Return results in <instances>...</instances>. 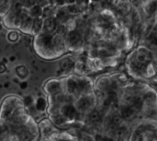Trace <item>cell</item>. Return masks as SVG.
I'll return each instance as SVG.
<instances>
[{
    "instance_id": "5b68a950",
    "label": "cell",
    "mask_w": 157,
    "mask_h": 141,
    "mask_svg": "<svg viewBox=\"0 0 157 141\" xmlns=\"http://www.w3.org/2000/svg\"><path fill=\"white\" fill-rule=\"evenodd\" d=\"M92 104H93V101L90 97H83L77 102L76 108L79 111L85 112V111L88 110L92 106Z\"/></svg>"
},
{
    "instance_id": "9a60e30c",
    "label": "cell",
    "mask_w": 157,
    "mask_h": 141,
    "mask_svg": "<svg viewBox=\"0 0 157 141\" xmlns=\"http://www.w3.org/2000/svg\"><path fill=\"white\" fill-rule=\"evenodd\" d=\"M46 108V102L43 98H39L36 101V109L40 112H43Z\"/></svg>"
},
{
    "instance_id": "f546056e",
    "label": "cell",
    "mask_w": 157,
    "mask_h": 141,
    "mask_svg": "<svg viewBox=\"0 0 157 141\" xmlns=\"http://www.w3.org/2000/svg\"><path fill=\"white\" fill-rule=\"evenodd\" d=\"M27 82H23V83H21V85H20V87L21 88H23V89H25V88H27Z\"/></svg>"
},
{
    "instance_id": "2e32d148",
    "label": "cell",
    "mask_w": 157,
    "mask_h": 141,
    "mask_svg": "<svg viewBox=\"0 0 157 141\" xmlns=\"http://www.w3.org/2000/svg\"><path fill=\"white\" fill-rule=\"evenodd\" d=\"M66 9L68 11V13H71V14H77L80 12V8L78 6L77 4H68V6H66Z\"/></svg>"
},
{
    "instance_id": "8992f818",
    "label": "cell",
    "mask_w": 157,
    "mask_h": 141,
    "mask_svg": "<svg viewBox=\"0 0 157 141\" xmlns=\"http://www.w3.org/2000/svg\"><path fill=\"white\" fill-rule=\"evenodd\" d=\"M75 63L70 58H65L61 62V70L63 72H69L74 67Z\"/></svg>"
},
{
    "instance_id": "ac0fdd59",
    "label": "cell",
    "mask_w": 157,
    "mask_h": 141,
    "mask_svg": "<svg viewBox=\"0 0 157 141\" xmlns=\"http://www.w3.org/2000/svg\"><path fill=\"white\" fill-rule=\"evenodd\" d=\"M147 42H148V45L151 46L152 48H157V36L153 33L149 36L148 40H147Z\"/></svg>"
},
{
    "instance_id": "6da1fadb",
    "label": "cell",
    "mask_w": 157,
    "mask_h": 141,
    "mask_svg": "<svg viewBox=\"0 0 157 141\" xmlns=\"http://www.w3.org/2000/svg\"><path fill=\"white\" fill-rule=\"evenodd\" d=\"M152 59V55L147 51H140L135 56L134 64L138 67H144Z\"/></svg>"
},
{
    "instance_id": "d6986e66",
    "label": "cell",
    "mask_w": 157,
    "mask_h": 141,
    "mask_svg": "<svg viewBox=\"0 0 157 141\" xmlns=\"http://www.w3.org/2000/svg\"><path fill=\"white\" fill-rule=\"evenodd\" d=\"M52 7L51 5H47L42 8V17L43 18H48L52 17Z\"/></svg>"
},
{
    "instance_id": "f1b7e54d",
    "label": "cell",
    "mask_w": 157,
    "mask_h": 141,
    "mask_svg": "<svg viewBox=\"0 0 157 141\" xmlns=\"http://www.w3.org/2000/svg\"><path fill=\"white\" fill-rule=\"evenodd\" d=\"M75 0H64L65 4H73V3H75Z\"/></svg>"
},
{
    "instance_id": "ffe728a7",
    "label": "cell",
    "mask_w": 157,
    "mask_h": 141,
    "mask_svg": "<svg viewBox=\"0 0 157 141\" xmlns=\"http://www.w3.org/2000/svg\"><path fill=\"white\" fill-rule=\"evenodd\" d=\"M142 106H143V101H142V99H140V98L134 99V101H133V103H132V107L136 112H139V111L142 109Z\"/></svg>"
},
{
    "instance_id": "603a6c76",
    "label": "cell",
    "mask_w": 157,
    "mask_h": 141,
    "mask_svg": "<svg viewBox=\"0 0 157 141\" xmlns=\"http://www.w3.org/2000/svg\"><path fill=\"white\" fill-rule=\"evenodd\" d=\"M24 102V104L28 107H30L32 104H33V98L32 96H26L23 100Z\"/></svg>"
},
{
    "instance_id": "52a82bcc",
    "label": "cell",
    "mask_w": 157,
    "mask_h": 141,
    "mask_svg": "<svg viewBox=\"0 0 157 141\" xmlns=\"http://www.w3.org/2000/svg\"><path fill=\"white\" fill-rule=\"evenodd\" d=\"M135 113H137L132 106L130 107H126L122 110L121 112V115H122V117L124 119H127V120H131L132 119L134 116H135Z\"/></svg>"
},
{
    "instance_id": "277c9868",
    "label": "cell",
    "mask_w": 157,
    "mask_h": 141,
    "mask_svg": "<svg viewBox=\"0 0 157 141\" xmlns=\"http://www.w3.org/2000/svg\"><path fill=\"white\" fill-rule=\"evenodd\" d=\"M82 37L77 31H70L67 34V42L70 46H77L81 43Z\"/></svg>"
},
{
    "instance_id": "484cf974",
    "label": "cell",
    "mask_w": 157,
    "mask_h": 141,
    "mask_svg": "<svg viewBox=\"0 0 157 141\" xmlns=\"http://www.w3.org/2000/svg\"><path fill=\"white\" fill-rule=\"evenodd\" d=\"M35 3L37 5L40 6H45L49 5V3H48L47 0H35Z\"/></svg>"
},
{
    "instance_id": "cb8c5ba5",
    "label": "cell",
    "mask_w": 157,
    "mask_h": 141,
    "mask_svg": "<svg viewBox=\"0 0 157 141\" xmlns=\"http://www.w3.org/2000/svg\"><path fill=\"white\" fill-rule=\"evenodd\" d=\"M115 131H116V135L118 137H121V136H123L125 134L126 127H118L115 128Z\"/></svg>"
},
{
    "instance_id": "7c38bea8",
    "label": "cell",
    "mask_w": 157,
    "mask_h": 141,
    "mask_svg": "<svg viewBox=\"0 0 157 141\" xmlns=\"http://www.w3.org/2000/svg\"><path fill=\"white\" fill-rule=\"evenodd\" d=\"M67 91L69 93L74 94L78 92V88H77V80L75 79H69L67 81Z\"/></svg>"
},
{
    "instance_id": "ba28073f",
    "label": "cell",
    "mask_w": 157,
    "mask_h": 141,
    "mask_svg": "<svg viewBox=\"0 0 157 141\" xmlns=\"http://www.w3.org/2000/svg\"><path fill=\"white\" fill-rule=\"evenodd\" d=\"M43 28V19L39 18H35L33 20V24H32V30L34 33H39L40 32V30Z\"/></svg>"
},
{
    "instance_id": "44dd1931",
    "label": "cell",
    "mask_w": 157,
    "mask_h": 141,
    "mask_svg": "<svg viewBox=\"0 0 157 141\" xmlns=\"http://www.w3.org/2000/svg\"><path fill=\"white\" fill-rule=\"evenodd\" d=\"M21 6L27 7V8H29L31 7L33 5H35V0H21Z\"/></svg>"
},
{
    "instance_id": "e0dca14e",
    "label": "cell",
    "mask_w": 157,
    "mask_h": 141,
    "mask_svg": "<svg viewBox=\"0 0 157 141\" xmlns=\"http://www.w3.org/2000/svg\"><path fill=\"white\" fill-rule=\"evenodd\" d=\"M89 120L92 122V123H98L100 121V114L98 112V111H93L89 114V116H88Z\"/></svg>"
},
{
    "instance_id": "4316f807",
    "label": "cell",
    "mask_w": 157,
    "mask_h": 141,
    "mask_svg": "<svg viewBox=\"0 0 157 141\" xmlns=\"http://www.w3.org/2000/svg\"><path fill=\"white\" fill-rule=\"evenodd\" d=\"M55 3H56L57 5H59L60 6H63L65 4L64 0H55Z\"/></svg>"
},
{
    "instance_id": "30bf717a",
    "label": "cell",
    "mask_w": 157,
    "mask_h": 141,
    "mask_svg": "<svg viewBox=\"0 0 157 141\" xmlns=\"http://www.w3.org/2000/svg\"><path fill=\"white\" fill-rule=\"evenodd\" d=\"M32 24H33V19L31 18V16H28L20 24L21 25V29L26 31L29 32L30 30V29L32 28Z\"/></svg>"
},
{
    "instance_id": "4fadbf2b",
    "label": "cell",
    "mask_w": 157,
    "mask_h": 141,
    "mask_svg": "<svg viewBox=\"0 0 157 141\" xmlns=\"http://www.w3.org/2000/svg\"><path fill=\"white\" fill-rule=\"evenodd\" d=\"M121 124V117L119 115H114L110 118L109 122V125L111 128H116L120 126Z\"/></svg>"
},
{
    "instance_id": "4dcf8cb0",
    "label": "cell",
    "mask_w": 157,
    "mask_h": 141,
    "mask_svg": "<svg viewBox=\"0 0 157 141\" xmlns=\"http://www.w3.org/2000/svg\"><path fill=\"white\" fill-rule=\"evenodd\" d=\"M47 1H48L49 5H52V4L55 3V0H47Z\"/></svg>"
},
{
    "instance_id": "d4e9b609",
    "label": "cell",
    "mask_w": 157,
    "mask_h": 141,
    "mask_svg": "<svg viewBox=\"0 0 157 141\" xmlns=\"http://www.w3.org/2000/svg\"><path fill=\"white\" fill-rule=\"evenodd\" d=\"M157 10V2H152L149 5V12L150 13H154Z\"/></svg>"
},
{
    "instance_id": "7a4b0ae2",
    "label": "cell",
    "mask_w": 157,
    "mask_h": 141,
    "mask_svg": "<svg viewBox=\"0 0 157 141\" xmlns=\"http://www.w3.org/2000/svg\"><path fill=\"white\" fill-rule=\"evenodd\" d=\"M58 28V22L56 18L52 17H48L45 18V19L43 20V30L46 33H53Z\"/></svg>"
},
{
    "instance_id": "8fae6325",
    "label": "cell",
    "mask_w": 157,
    "mask_h": 141,
    "mask_svg": "<svg viewBox=\"0 0 157 141\" xmlns=\"http://www.w3.org/2000/svg\"><path fill=\"white\" fill-rule=\"evenodd\" d=\"M30 14L31 17H34V18H39L40 16H42V6L35 4L33 5L31 7H30V10L29 12Z\"/></svg>"
},
{
    "instance_id": "5bb4252c",
    "label": "cell",
    "mask_w": 157,
    "mask_h": 141,
    "mask_svg": "<svg viewBox=\"0 0 157 141\" xmlns=\"http://www.w3.org/2000/svg\"><path fill=\"white\" fill-rule=\"evenodd\" d=\"M67 13H68V11H67L66 7H65V8H63V7L60 8V9L58 10L57 14H56V19H57V20L63 21V19H65V18H66V16H67Z\"/></svg>"
},
{
    "instance_id": "3957f363",
    "label": "cell",
    "mask_w": 157,
    "mask_h": 141,
    "mask_svg": "<svg viewBox=\"0 0 157 141\" xmlns=\"http://www.w3.org/2000/svg\"><path fill=\"white\" fill-rule=\"evenodd\" d=\"M62 115L69 120H73L76 116V108L71 103L65 104L62 108Z\"/></svg>"
},
{
    "instance_id": "9c48e42d",
    "label": "cell",
    "mask_w": 157,
    "mask_h": 141,
    "mask_svg": "<svg viewBox=\"0 0 157 141\" xmlns=\"http://www.w3.org/2000/svg\"><path fill=\"white\" fill-rule=\"evenodd\" d=\"M47 91L49 93L54 95V94H59L61 92V86H60V83L57 82V81H52V85H48L47 87Z\"/></svg>"
},
{
    "instance_id": "7402d4cb",
    "label": "cell",
    "mask_w": 157,
    "mask_h": 141,
    "mask_svg": "<svg viewBox=\"0 0 157 141\" xmlns=\"http://www.w3.org/2000/svg\"><path fill=\"white\" fill-rule=\"evenodd\" d=\"M66 120H67V119H66L63 115H57V116L54 118V123H55L56 125H63V123H65Z\"/></svg>"
},
{
    "instance_id": "83f0119b",
    "label": "cell",
    "mask_w": 157,
    "mask_h": 141,
    "mask_svg": "<svg viewBox=\"0 0 157 141\" xmlns=\"http://www.w3.org/2000/svg\"><path fill=\"white\" fill-rule=\"evenodd\" d=\"M77 5H81V4H86L88 0H75Z\"/></svg>"
},
{
    "instance_id": "1f68e13d",
    "label": "cell",
    "mask_w": 157,
    "mask_h": 141,
    "mask_svg": "<svg viewBox=\"0 0 157 141\" xmlns=\"http://www.w3.org/2000/svg\"><path fill=\"white\" fill-rule=\"evenodd\" d=\"M93 1H99V0H93Z\"/></svg>"
}]
</instances>
